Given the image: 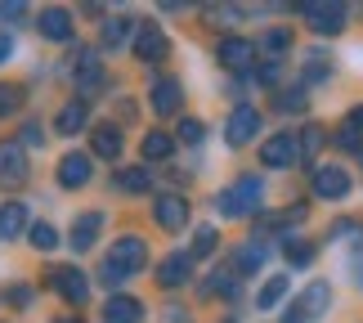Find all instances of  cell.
Here are the masks:
<instances>
[{"mask_svg": "<svg viewBox=\"0 0 363 323\" xmlns=\"http://www.w3.org/2000/svg\"><path fill=\"white\" fill-rule=\"evenodd\" d=\"M40 32H45V40H72V13L67 9H45L40 13Z\"/></svg>", "mask_w": 363, "mask_h": 323, "instance_id": "e0dca14e", "label": "cell"}, {"mask_svg": "<svg viewBox=\"0 0 363 323\" xmlns=\"http://www.w3.org/2000/svg\"><path fill=\"white\" fill-rule=\"evenodd\" d=\"M32 247L36 251H54V247H59V229H54L50 220H40L36 229H32Z\"/></svg>", "mask_w": 363, "mask_h": 323, "instance_id": "f546056e", "label": "cell"}, {"mask_svg": "<svg viewBox=\"0 0 363 323\" xmlns=\"http://www.w3.org/2000/svg\"><path fill=\"white\" fill-rule=\"evenodd\" d=\"M260 193H264L260 180L256 175H242L238 185H229L225 193H220V212H225L229 220H242V216H251L260 207Z\"/></svg>", "mask_w": 363, "mask_h": 323, "instance_id": "7a4b0ae2", "label": "cell"}, {"mask_svg": "<svg viewBox=\"0 0 363 323\" xmlns=\"http://www.w3.org/2000/svg\"><path fill=\"white\" fill-rule=\"evenodd\" d=\"M171 153H175V139L166 131H148L144 135V162H166Z\"/></svg>", "mask_w": 363, "mask_h": 323, "instance_id": "7402d4cb", "label": "cell"}, {"mask_svg": "<svg viewBox=\"0 0 363 323\" xmlns=\"http://www.w3.org/2000/svg\"><path fill=\"white\" fill-rule=\"evenodd\" d=\"M189 274H193V256H166V261L157 265V283H162V288L189 283Z\"/></svg>", "mask_w": 363, "mask_h": 323, "instance_id": "9a60e30c", "label": "cell"}, {"mask_svg": "<svg viewBox=\"0 0 363 323\" xmlns=\"http://www.w3.org/2000/svg\"><path fill=\"white\" fill-rule=\"evenodd\" d=\"M135 54H139L144 63H152V59H162V54H166V36H162L157 23H139V32H135Z\"/></svg>", "mask_w": 363, "mask_h": 323, "instance_id": "5bb4252c", "label": "cell"}, {"mask_svg": "<svg viewBox=\"0 0 363 323\" xmlns=\"http://www.w3.org/2000/svg\"><path fill=\"white\" fill-rule=\"evenodd\" d=\"M148 185H152V180H148L144 166H125V171L117 175V189L121 193H148Z\"/></svg>", "mask_w": 363, "mask_h": 323, "instance_id": "4316f807", "label": "cell"}, {"mask_svg": "<svg viewBox=\"0 0 363 323\" xmlns=\"http://www.w3.org/2000/svg\"><path fill=\"white\" fill-rule=\"evenodd\" d=\"M148 104H152V112H157V117H171V112H179V104H184V90H179L175 77H162V81H152Z\"/></svg>", "mask_w": 363, "mask_h": 323, "instance_id": "8fae6325", "label": "cell"}, {"mask_svg": "<svg viewBox=\"0 0 363 323\" xmlns=\"http://www.w3.org/2000/svg\"><path fill=\"white\" fill-rule=\"evenodd\" d=\"M260 261H264V243H251V247H242L238 256H233V274H251Z\"/></svg>", "mask_w": 363, "mask_h": 323, "instance_id": "83f0119b", "label": "cell"}, {"mask_svg": "<svg viewBox=\"0 0 363 323\" xmlns=\"http://www.w3.org/2000/svg\"><path fill=\"white\" fill-rule=\"evenodd\" d=\"M296 148H301V158H314V153L323 148V131H318V126H305V135L296 139Z\"/></svg>", "mask_w": 363, "mask_h": 323, "instance_id": "1f68e13d", "label": "cell"}, {"mask_svg": "<svg viewBox=\"0 0 363 323\" xmlns=\"http://www.w3.org/2000/svg\"><path fill=\"white\" fill-rule=\"evenodd\" d=\"M260 50L269 54V63H283V54L291 50V32H287V27H274V32H264Z\"/></svg>", "mask_w": 363, "mask_h": 323, "instance_id": "cb8c5ba5", "label": "cell"}, {"mask_svg": "<svg viewBox=\"0 0 363 323\" xmlns=\"http://www.w3.org/2000/svg\"><path fill=\"white\" fill-rule=\"evenodd\" d=\"M256 131H260V112L256 108H233L229 112V126H225V139L233 148H242V144H251V139H256Z\"/></svg>", "mask_w": 363, "mask_h": 323, "instance_id": "ba28073f", "label": "cell"}, {"mask_svg": "<svg viewBox=\"0 0 363 323\" xmlns=\"http://www.w3.org/2000/svg\"><path fill=\"white\" fill-rule=\"evenodd\" d=\"M135 32H139L135 18H108V23H104V45H108V50H121Z\"/></svg>", "mask_w": 363, "mask_h": 323, "instance_id": "44dd1931", "label": "cell"}, {"mask_svg": "<svg viewBox=\"0 0 363 323\" xmlns=\"http://www.w3.org/2000/svg\"><path fill=\"white\" fill-rule=\"evenodd\" d=\"M0 323H5V319H0Z\"/></svg>", "mask_w": 363, "mask_h": 323, "instance_id": "ab89813d", "label": "cell"}, {"mask_svg": "<svg viewBox=\"0 0 363 323\" xmlns=\"http://www.w3.org/2000/svg\"><path fill=\"white\" fill-rule=\"evenodd\" d=\"M328 67H332V63H328V54H323V50H314L310 59H305V81H323V77H328Z\"/></svg>", "mask_w": 363, "mask_h": 323, "instance_id": "d6a6232c", "label": "cell"}, {"mask_svg": "<svg viewBox=\"0 0 363 323\" xmlns=\"http://www.w3.org/2000/svg\"><path fill=\"white\" fill-rule=\"evenodd\" d=\"M202 135H206V126L198 117H184V121H179V139H184V144H202Z\"/></svg>", "mask_w": 363, "mask_h": 323, "instance_id": "836d02e7", "label": "cell"}, {"mask_svg": "<svg viewBox=\"0 0 363 323\" xmlns=\"http://www.w3.org/2000/svg\"><path fill=\"white\" fill-rule=\"evenodd\" d=\"M148 265V247H144V238H135V234H125L113 243V251H108V261H104V278L108 283H121V278H130L139 274Z\"/></svg>", "mask_w": 363, "mask_h": 323, "instance_id": "6da1fadb", "label": "cell"}, {"mask_svg": "<svg viewBox=\"0 0 363 323\" xmlns=\"http://www.w3.org/2000/svg\"><path fill=\"white\" fill-rule=\"evenodd\" d=\"M99 229H104V212H86V216H77V224H72V247H77V251H86L94 238H99Z\"/></svg>", "mask_w": 363, "mask_h": 323, "instance_id": "ac0fdd59", "label": "cell"}, {"mask_svg": "<svg viewBox=\"0 0 363 323\" xmlns=\"http://www.w3.org/2000/svg\"><path fill=\"white\" fill-rule=\"evenodd\" d=\"M345 193H350V171H345V166H318L314 171V198L337 202Z\"/></svg>", "mask_w": 363, "mask_h": 323, "instance_id": "9c48e42d", "label": "cell"}, {"mask_svg": "<svg viewBox=\"0 0 363 323\" xmlns=\"http://www.w3.org/2000/svg\"><path fill=\"white\" fill-rule=\"evenodd\" d=\"M283 297H287V278H283V274H274L269 283L260 288V297H256V305H260V310H278V301H283Z\"/></svg>", "mask_w": 363, "mask_h": 323, "instance_id": "484cf974", "label": "cell"}, {"mask_svg": "<svg viewBox=\"0 0 363 323\" xmlns=\"http://www.w3.org/2000/svg\"><path fill=\"white\" fill-rule=\"evenodd\" d=\"M278 108H283V112L305 108V90H287V94H278Z\"/></svg>", "mask_w": 363, "mask_h": 323, "instance_id": "d590c367", "label": "cell"}, {"mask_svg": "<svg viewBox=\"0 0 363 323\" xmlns=\"http://www.w3.org/2000/svg\"><path fill=\"white\" fill-rule=\"evenodd\" d=\"M90 175H94V166L86 153H67V158L59 162V185L63 189H81V185H90Z\"/></svg>", "mask_w": 363, "mask_h": 323, "instance_id": "4fadbf2b", "label": "cell"}, {"mask_svg": "<svg viewBox=\"0 0 363 323\" xmlns=\"http://www.w3.org/2000/svg\"><path fill=\"white\" fill-rule=\"evenodd\" d=\"M216 54H220V63H225L229 72H247V67L256 63V45H251V40H242V36H225Z\"/></svg>", "mask_w": 363, "mask_h": 323, "instance_id": "30bf717a", "label": "cell"}, {"mask_svg": "<svg viewBox=\"0 0 363 323\" xmlns=\"http://www.w3.org/2000/svg\"><path fill=\"white\" fill-rule=\"evenodd\" d=\"M77 86H81V94H94V90L104 86V67L94 63L90 54H86V59H81V67H77Z\"/></svg>", "mask_w": 363, "mask_h": 323, "instance_id": "d4e9b609", "label": "cell"}, {"mask_svg": "<svg viewBox=\"0 0 363 323\" xmlns=\"http://www.w3.org/2000/svg\"><path fill=\"white\" fill-rule=\"evenodd\" d=\"M9 50H13V36H0V63L9 59Z\"/></svg>", "mask_w": 363, "mask_h": 323, "instance_id": "74e56055", "label": "cell"}, {"mask_svg": "<svg viewBox=\"0 0 363 323\" xmlns=\"http://www.w3.org/2000/svg\"><path fill=\"white\" fill-rule=\"evenodd\" d=\"M18 99H23V90H18V86H0V121H5L13 108H18Z\"/></svg>", "mask_w": 363, "mask_h": 323, "instance_id": "e575fe53", "label": "cell"}, {"mask_svg": "<svg viewBox=\"0 0 363 323\" xmlns=\"http://www.w3.org/2000/svg\"><path fill=\"white\" fill-rule=\"evenodd\" d=\"M216 243H220V238H216V229H211V224H202V229L193 234V251H189V256H193V261L211 256V251H216Z\"/></svg>", "mask_w": 363, "mask_h": 323, "instance_id": "f1b7e54d", "label": "cell"}, {"mask_svg": "<svg viewBox=\"0 0 363 323\" xmlns=\"http://www.w3.org/2000/svg\"><path fill=\"white\" fill-rule=\"evenodd\" d=\"M283 256H287V265H310L314 261V247L301 243V238H287V243H283Z\"/></svg>", "mask_w": 363, "mask_h": 323, "instance_id": "4dcf8cb0", "label": "cell"}, {"mask_svg": "<svg viewBox=\"0 0 363 323\" xmlns=\"http://www.w3.org/2000/svg\"><path fill=\"white\" fill-rule=\"evenodd\" d=\"M341 126H345L350 135H359V139H363V104H359V108H350V117H345Z\"/></svg>", "mask_w": 363, "mask_h": 323, "instance_id": "8d00e7d4", "label": "cell"}, {"mask_svg": "<svg viewBox=\"0 0 363 323\" xmlns=\"http://www.w3.org/2000/svg\"><path fill=\"white\" fill-rule=\"evenodd\" d=\"M301 13L318 36H337L345 27V5H332V0H310V5H301Z\"/></svg>", "mask_w": 363, "mask_h": 323, "instance_id": "5b68a950", "label": "cell"}, {"mask_svg": "<svg viewBox=\"0 0 363 323\" xmlns=\"http://www.w3.org/2000/svg\"><path fill=\"white\" fill-rule=\"evenodd\" d=\"M45 278H50V288L59 292L67 305H86V297H90V278H86V270H77V265H54Z\"/></svg>", "mask_w": 363, "mask_h": 323, "instance_id": "3957f363", "label": "cell"}, {"mask_svg": "<svg viewBox=\"0 0 363 323\" xmlns=\"http://www.w3.org/2000/svg\"><path fill=\"white\" fill-rule=\"evenodd\" d=\"M54 131H59V135L86 131V104H67V108H59V117H54Z\"/></svg>", "mask_w": 363, "mask_h": 323, "instance_id": "603a6c76", "label": "cell"}, {"mask_svg": "<svg viewBox=\"0 0 363 323\" xmlns=\"http://www.w3.org/2000/svg\"><path fill=\"white\" fill-rule=\"evenodd\" d=\"M27 229V207L23 202H5L0 207V238H18Z\"/></svg>", "mask_w": 363, "mask_h": 323, "instance_id": "ffe728a7", "label": "cell"}, {"mask_svg": "<svg viewBox=\"0 0 363 323\" xmlns=\"http://www.w3.org/2000/svg\"><path fill=\"white\" fill-rule=\"evenodd\" d=\"M27 180V153L18 139H0V185H23Z\"/></svg>", "mask_w": 363, "mask_h": 323, "instance_id": "52a82bcc", "label": "cell"}, {"mask_svg": "<svg viewBox=\"0 0 363 323\" xmlns=\"http://www.w3.org/2000/svg\"><path fill=\"white\" fill-rule=\"evenodd\" d=\"M328 305H332V283H323V278H318V283H310V288L301 292V301L283 314V323H314L318 314L328 310Z\"/></svg>", "mask_w": 363, "mask_h": 323, "instance_id": "277c9868", "label": "cell"}, {"mask_svg": "<svg viewBox=\"0 0 363 323\" xmlns=\"http://www.w3.org/2000/svg\"><path fill=\"white\" fill-rule=\"evenodd\" d=\"M301 158V148H296V135H274V139H264V148H260V162L264 166H274V171H283V166H291Z\"/></svg>", "mask_w": 363, "mask_h": 323, "instance_id": "7c38bea8", "label": "cell"}, {"mask_svg": "<svg viewBox=\"0 0 363 323\" xmlns=\"http://www.w3.org/2000/svg\"><path fill=\"white\" fill-rule=\"evenodd\" d=\"M90 153L94 158H121V126H94Z\"/></svg>", "mask_w": 363, "mask_h": 323, "instance_id": "2e32d148", "label": "cell"}, {"mask_svg": "<svg viewBox=\"0 0 363 323\" xmlns=\"http://www.w3.org/2000/svg\"><path fill=\"white\" fill-rule=\"evenodd\" d=\"M104 310H108V323H139L144 319V305H139L135 297H113Z\"/></svg>", "mask_w": 363, "mask_h": 323, "instance_id": "d6986e66", "label": "cell"}, {"mask_svg": "<svg viewBox=\"0 0 363 323\" xmlns=\"http://www.w3.org/2000/svg\"><path fill=\"white\" fill-rule=\"evenodd\" d=\"M152 220H157L162 229L179 234L189 224V202L179 198V193H157V198H152Z\"/></svg>", "mask_w": 363, "mask_h": 323, "instance_id": "8992f818", "label": "cell"}, {"mask_svg": "<svg viewBox=\"0 0 363 323\" xmlns=\"http://www.w3.org/2000/svg\"><path fill=\"white\" fill-rule=\"evenodd\" d=\"M59 323H77V319H59Z\"/></svg>", "mask_w": 363, "mask_h": 323, "instance_id": "f35d334b", "label": "cell"}]
</instances>
